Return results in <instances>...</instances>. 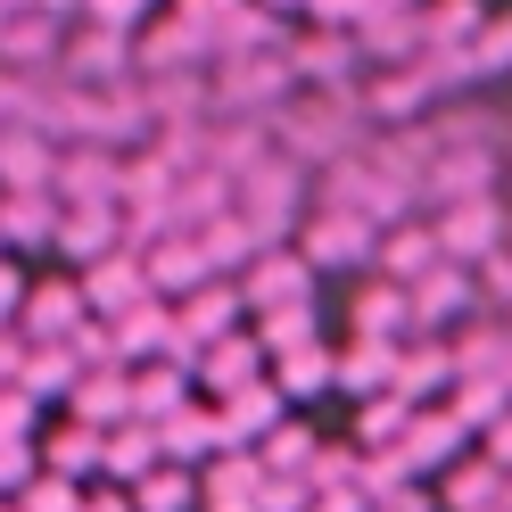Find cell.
I'll list each match as a JSON object with an SVG mask.
<instances>
[{
	"mask_svg": "<svg viewBox=\"0 0 512 512\" xmlns=\"http://www.w3.org/2000/svg\"><path fill=\"white\" fill-rule=\"evenodd\" d=\"M306 199H314V182H306L298 157H281V149L256 157V166L232 182V215H248L273 248H281V232H298V207H306Z\"/></svg>",
	"mask_w": 512,
	"mask_h": 512,
	"instance_id": "1",
	"label": "cell"
},
{
	"mask_svg": "<svg viewBox=\"0 0 512 512\" xmlns=\"http://www.w3.org/2000/svg\"><path fill=\"white\" fill-rule=\"evenodd\" d=\"M430 223H438L446 265H463V273H479L488 256H504V248H512V207H504V199H463V207H438Z\"/></svg>",
	"mask_w": 512,
	"mask_h": 512,
	"instance_id": "2",
	"label": "cell"
},
{
	"mask_svg": "<svg viewBox=\"0 0 512 512\" xmlns=\"http://www.w3.org/2000/svg\"><path fill=\"white\" fill-rule=\"evenodd\" d=\"M479 273H463V265H438V273H422L405 290V323L413 331H430V339H455L463 323H479Z\"/></svg>",
	"mask_w": 512,
	"mask_h": 512,
	"instance_id": "3",
	"label": "cell"
},
{
	"mask_svg": "<svg viewBox=\"0 0 512 512\" xmlns=\"http://www.w3.org/2000/svg\"><path fill=\"white\" fill-rule=\"evenodd\" d=\"M298 256H306L314 273H364L372 256H380V223L347 215V207H314L306 232H298Z\"/></svg>",
	"mask_w": 512,
	"mask_h": 512,
	"instance_id": "4",
	"label": "cell"
},
{
	"mask_svg": "<svg viewBox=\"0 0 512 512\" xmlns=\"http://www.w3.org/2000/svg\"><path fill=\"white\" fill-rule=\"evenodd\" d=\"M281 58H290V83H298V91H347V83H356V67H364L356 34H331V25L290 34V42H281Z\"/></svg>",
	"mask_w": 512,
	"mask_h": 512,
	"instance_id": "5",
	"label": "cell"
},
{
	"mask_svg": "<svg viewBox=\"0 0 512 512\" xmlns=\"http://www.w3.org/2000/svg\"><path fill=\"white\" fill-rule=\"evenodd\" d=\"M58 207H124V149H58Z\"/></svg>",
	"mask_w": 512,
	"mask_h": 512,
	"instance_id": "6",
	"label": "cell"
},
{
	"mask_svg": "<svg viewBox=\"0 0 512 512\" xmlns=\"http://www.w3.org/2000/svg\"><path fill=\"white\" fill-rule=\"evenodd\" d=\"M83 323H100V314H91V298H83V281H34V298H25V339H34V347H75V331Z\"/></svg>",
	"mask_w": 512,
	"mask_h": 512,
	"instance_id": "7",
	"label": "cell"
},
{
	"mask_svg": "<svg viewBox=\"0 0 512 512\" xmlns=\"http://www.w3.org/2000/svg\"><path fill=\"white\" fill-rule=\"evenodd\" d=\"M314 298V265L298 248H265L256 265L240 273V306L248 314H273V306H306Z\"/></svg>",
	"mask_w": 512,
	"mask_h": 512,
	"instance_id": "8",
	"label": "cell"
},
{
	"mask_svg": "<svg viewBox=\"0 0 512 512\" xmlns=\"http://www.w3.org/2000/svg\"><path fill=\"white\" fill-rule=\"evenodd\" d=\"M58 50H67V17L50 9H17L0 25V67L9 75H58Z\"/></svg>",
	"mask_w": 512,
	"mask_h": 512,
	"instance_id": "9",
	"label": "cell"
},
{
	"mask_svg": "<svg viewBox=\"0 0 512 512\" xmlns=\"http://www.w3.org/2000/svg\"><path fill=\"white\" fill-rule=\"evenodd\" d=\"M438 265H446V248H438V223H430V215H405V223H389V232H380V256H372L380 281L413 290V281L438 273Z\"/></svg>",
	"mask_w": 512,
	"mask_h": 512,
	"instance_id": "10",
	"label": "cell"
},
{
	"mask_svg": "<svg viewBox=\"0 0 512 512\" xmlns=\"http://www.w3.org/2000/svg\"><path fill=\"white\" fill-rule=\"evenodd\" d=\"M83 298H91V314H100V323H116V314L149 306V298H157V290H149V256H141V248H116L108 265H91V273H83Z\"/></svg>",
	"mask_w": 512,
	"mask_h": 512,
	"instance_id": "11",
	"label": "cell"
},
{
	"mask_svg": "<svg viewBox=\"0 0 512 512\" xmlns=\"http://www.w3.org/2000/svg\"><path fill=\"white\" fill-rule=\"evenodd\" d=\"M0 190L9 199H58V141L50 133H0Z\"/></svg>",
	"mask_w": 512,
	"mask_h": 512,
	"instance_id": "12",
	"label": "cell"
},
{
	"mask_svg": "<svg viewBox=\"0 0 512 512\" xmlns=\"http://www.w3.org/2000/svg\"><path fill=\"white\" fill-rule=\"evenodd\" d=\"M116 248H133V232H124V207H67L58 215V256H75V265H108Z\"/></svg>",
	"mask_w": 512,
	"mask_h": 512,
	"instance_id": "13",
	"label": "cell"
},
{
	"mask_svg": "<svg viewBox=\"0 0 512 512\" xmlns=\"http://www.w3.org/2000/svg\"><path fill=\"white\" fill-rule=\"evenodd\" d=\"M463 438H471V430H463L446 405H422V413L405 422V438H397V446H405V463H413V471H438V479H446V471L463 463Z\"/></svg>",
	"mask_w": 512,
	"mask_h": 512,
	"instance_id": "14",
	"label": "cell"
},
{
	"mask_svg": "<svg viewBox=\"0 0 512 512\" xmlns=\"http://www.w3.org/2000/svg\"><path fill=\"white\" fill-rule=\"evenodd\" d=\"M256 488H265L256 446H232V455L207 463V479H199V512H256Z\"/></svg>",
	"mask_w": 512,
	"mask_h": 512,
	"instance_id": "15",
	"label": "cell"
},
{
	"mask_svg": "<svg viewBox=\"0 0 512 512\" xmlns=\"http://www.w3.org/2000/svg\"><path fill=\"white\" fill-rule=\"evenodd\" d=\"M397 356H405V347L397 339H356V347H339V356H331V380H339V389L347 397H389L397 389Z\"/></svg>",
	"mask_w": 512,
	"mask_h": 512,
	"instance_id": "16",
	"label": "cell"
},
{
	"mask_svg": "<svg viewBox=\"0 0 512 512\" xmlns=\"http://www.w3.org/2000/svg\"><path fill=\"white\" fill-rule=\"evenodd\" d=\"M157 463H166L157 422H124V430H108V446H100V479H108V488H141Z\"/></svg>",
	"mask_w": 512,
	"mask_h": 512,
	"instance_id": "17",
	"label": "cell"
},
{
	"mask_svg": "<svg viewBox=\"0 0 512 512\" xmlns=\"http://www.w3.org/2000/svg\"><path fill=\"white\" fill-rule=\"evenodd\" d=\"M438 504H446V512H512V479H504L488 455H463L455 471L438 479Z\"/></svg>",
	"mask_w": 512,
	"mask_h": 512,
	"instance_id": "18",
	"label": "cell"
},
{
	"mask_svg": "<svg viewBox=\"0 0 512 512\" xmlns=\"http://www.w3.org/2000/svg\"><path fill=\"white\" fill-rule=\"evenodd\" d=\"M265 372H273V356L256 347V331H240V339H223V347L199 356V389L207 397H240L248 380H265Z\"/></svg>",
	"mask_w": 512,
	"mask_h": 512,
	"instance_id": "19",
	"label": "cell"
},
{
	"mask_svg": "<svg viewBox=\"0 0 512 512\" xmlns=\"http://www.w3.org/2000/svg\"><path fill=\"white\" fill-rule=\"evenodd\" d=\"M397 397L405 405H422V397H455V339H405V356H397Z\"/></svg>",
	"mask_w": 512,
	"mask_h": 512,
	"instance_id": "20",
	"label": "cell"
},
{
	"mask_svg": "<svg viewBox=\"0 0 512 512\" xmlns=\"http://www.w3.org/2000/svg\"><path fill=\"white\" fill-rule=\"evenodd\" d=\"M207 281H215V265H207L199 240H157L149 248V290L166 298V306H182L190 290H207Z\"/></svg>",
	"mask_w": 512,
	"mask_h": 512,
	"instance_id": "21",
	"label": "cell"
},
{
	"mask_svg": "<svg viewBox=\"0 0 512 512\" xmlns=\"http://www.w3.org/2000/svg\"><path fill=\"white\" fill-rule=\"evenodd\" d=\"M67 413H75V422H91V430L141 422V413H133V372H83V389L67 397Z\"/></svg>",
	"mask_w": 512,
	"mask_h": 512,
	"instance_id": "22",
	"label": "cell"
},
{
	"mask_svg": "<svg viewBox=\"0 0 512 512\" xmlns=\"http://www.w3.org/2000/svg\"><path fill=\"white\" fill-rule=\"evenodd\" d=\"M100 446H108V430H91V422L67 413V422L42 438V471H58V479H75V488H83V479H100Z\"/></svg>",
	"mask_w": 512,
	"mask_h": 512,
	"instance_id": "23",
	"label": "cell"
},
{
	"mask_svg": "<svg viewBox=\"0 0 512 512\" xmlns=\"http://www.w3.org/2000/svg\"><path fill=\"white\" fill-rule=\"evenodd\" d=\"M215 413H223V430H232V446H248V438H273L281 422H290V413H281V389H273V372H265V380H248L240 397H223Z\"/></svg>",
	"mask_w": 512,
	"mask_h": 512,
	"instance_id": "24",
	"label": "cell"
},
{
	"mask_svg": "<svg viewBox=\"0 0 512 512\" xmlns=\"http://www.w3.org/2000/svg\"><path fill=\"white\" fill-rule=\"evenodd\" d=\"M190 389H199V380H190L182 364H141V372H133V413L166 430L174 413H190Z\"/></svg>",
	"mask_w": 512,
	"mask_h": 512,
	"instance_id": "25",
	"label": "cell"
},
{
	"mask_svg": "<svg viewBox=\"0 0 512 512\" xmlns=\"http://www.w3.org/2000/svg\"><path fill=\"white\" fill-rule=\"evenodd\" d=\"M58 199H9V190H0V248H58Z\"/></svg>",
	"mask_w": 512,
	"mask_h": 512,
	"instance_id": "26",
	"label": "cell"
},
{
	"mask_svg": "<svg viewBox=\"0 0 512 512\" xmlns=\"http://www.w3.org/2000/svg\"><path fill=\"white\" fill-rule=\"evenodd\" d=\"M347 323H356V339H413V323H405V290H397V281H364V290H356V314H347Z\"/></svg>",
	"mask_w": 512,
	"mask_h": 512,
	"instance_id": "27",
	"label": "cell"
},
{
	"mask_svg": "<svg viewBox=\"0 0 512 512\" xmlns=\"http://www.w3.org/2000/svg\"><path fill=\"white\" fill-rule=\"evenodd\" d=\"M25 347H34V339H25ZM17 389L25 397H34V405H67L75 389H83V356H75V347H34V356H25V380H17Z\"/></svg>",
	"mask_w": 512,
	"mask_h": 512,
	"instance_id": "28",
	"label": "cell"
},
{
	"mask_svg": "<svg viewBox=\"0 0 512 512\" xmlns=\"http://www.w3.org/2000/svg\"><path fill=\"white\" fill-rule=\"evenodd\" d=\"M314 455H323V446H314V422H281L265 446H256V463L281 471V479H306V471H314Z\"/></svg>",
	"mask_w": 512,
	"mask_h": 512,
	"instance_id": "29",
	"label": "cell"
},
{
	"mask_svg": "<svg viewBox=\"0 0 512 512\" xmlns=\"http://www.w3.org/2000/svg\"><path fill=\"white\" fill-rule=\"evenodd\" d=\"M133 512H199V479H190L182 463H157L133 488Z\"/></svg>",
	"mask_w": 512,
	"mask_h": 512,
	"instance_id": "30",
	"label": "cell"
},
{
	"mask_svg": "<svg viewBox=\"0 0 512 512\" xmlns=\"http://www.w3.org/2000/svg\"><path fill=\"white\" fill-rule=\"evenodd\" d=\"M256 347H265V356H298V347H314V306H273V314H256Z\"/></svg>",
	"mask_w": 512,
	"mask_h": 512,
	"instance_id": "31",
	"label": "cell"
},
{
	"mask_svg": "<svg viewBox=\"0 0 512 512\" xmlns=\"http://www.w3.org/2000/svg\"><path fill=\"white\" fill-rule=\"evenodd\" d=\"M413 413H422V405H405L397 389H389V397H372V405L356 413V446H397V438H405V422H413Z\"/></svg>",
	"mask_w": 512,
	"mask_h": 512,
	"instance_id": "32",
	"label": "cell"
},
{
	"mask_svg": "<svg viewBox=\"0 0 512 512\" xmlns=\"http://www.w3.org/2000/svg\"><path fill=\"white\" fill-rule=\"evenodd\" d=\"M273 389H281V397H314V389H331V356H323V347L273 356Z\"/></svg>",
	"mask_w": 512,
	"mask_h": 512,
	"instance_id": "33",
	"label": "cell"
},
{
	"mask_svg": "<svg viewBox=\"0 0 512 512\" xmlns=\"http://www.w3.org/2000/svg\"><path fill=\"white\" fill-rule=\"evenodd\" d=\"M463 50H471V75H512V9H504V17H488Z\"/></svg>",
	"mask_w": 512,
	"mask_h": 512,
	"instance_id": "34",
	"label": "cell"
},
{
	"mask_svg": "<svg viewBox=\"0 0 512 512\" xmlns=\"http://www.w3.org/2000/svg\"><path fill=\"white\" fill-rule=\"evenodd\" d=\"M17 512H83V488H75V479H58V471H42L34 488L17 496Z\"/></svg>",
	"mask_w": 512,
	"mask_h": 512,
	"instance_id": "35",
	"label": "cell"
},
{
	"mask_svg": "<svg viewBox=\"0 0 512 512\" xmlns=\"http://www.w3.org/2000/svg\"><path fill=\"white\" fill-rule=\"evenodd\" d=\"M42 479V446H0V496H25Z\"/></svg>",
	"mask_w": 512,
	"mask_h": 512,
	"instance_id": "36",
	"label": "cell"
},
{
	"mask_svg": "<svg viewBox=\"0 0 512 512\" xmlns=\"http://www.w3.org/2000/svg\"><path fill=\"white\" fill-rule=\"evenodd\" d=\"M25 438H34V397L0 389V446H25Z\"/></svg>",
	"mask_w": 512,
	"mask_h": 512,
	"instance_id": "37",
	"label": "cell"
},
{
	"mask_svg": "<svg viewBox=\"0 0 512 512\" xmlns=\"http://www.w3.org/2000/svg\"><path fill=\"white\" fill-rule=\"evenodd\" d=\"M25 298H34V281H25L9 256H0V331H17V323H25Z\"/></svg>",
	"mask_w": 512,
	"mask_h": 512,
	"instance_id": "38",
	"label": "cell"
},
{
	"mask_svg": "<svg viewBox=\"0 0 512 512\" xmlns=\"http://www.w3.org/2000/svg\"><path fill=\"white\" fill-rule=\"evenodd\" d=\"M25 356H34L25 331H0V389H17V380H25Z\"/></svg>",
	"mask_w": 512,
	"mask_h": 512,
	"instance_id": "39",
	"label": "cell"
},
{
	"mask_svg": "<svg viewBox=\"0 0 512 512\" xmlns=\"http://www.w3.org/2000/svg\"><path fill=\"white\" fill-rule=\"evenodd\" d=\"M479 455H488V463H496V471L512 479V413H504V422H496L488 438H479Z\"/></svg>",
	"mask_w": 512,
	"mask_h": 512,
	"instance_id": "40",
	"label": "cell"
},
{
	"mask_svg": "<svg viewBox=\"0 0 512 512\" xmlns=\"http://www.w3.org/2000/svg\"><path fill=\"white\" fill-rule=\"evenodd\" d=\"M83 512H133V488H108L100 479V488H83Z\"/></svg>",
	"mask_w": 512,
	"mask_h": 512,
	"instance_id": "41",
	"label": "cell"
},
{
	"mask_svg": "<svg viewBox=\"0 0 512 512\" xmlns=\"http://www.w3.org/2000/svg\"><path fill=\"white\" fill-rule=\"evenodd\" d=\"M256 9H265V17H281V9H314V0H256Z\"/></svg>",
	"mask_w": 512,
	"mask_h": 512,
	"instance_id": "42",
	"label": "cell"
},
{
	"mask_svg": "<svg viewBox=\"0 0 512 512\" xmlns=\"http://www.w3.org/2000/svg\"><path fill=\"white\" fill-rule=\"evenodd\" d=\"M34 9H50V17H67V9H91V0H34Z\"/></svg>",
	"mask_w": 512,
	"mask_h": 512,
	"instance_id": "43",
	"label": "cell"
},
{
	"mask_svg": "<svg viewBox=\"0 0 512 512\" xmlns=\"http://www.w3.org/2000/svg\"><path fill=\"white\" fill-rule=\"evenodd\" d=\"M9 17H17V9H9V0H0V25H9Z\"/></svg>",
	"mask_w": 512,
	"mask_h": 512,
	"instance_id": "44",
	"label": "cell"
},
{
	"mask_svg": "<svg viewBox=\"0 0 512 512\" xmlns=\"http://www.w3.org/2000/svg\"><path fill=\"white\" fill-rule=\"evenodd\" d=\"M0 512H17V496H0Z\"/></svg>",
	"mask_w": 512,
	"mask_h": 512,
	"instance_id": "45",
	"label": "cell"
},
{
	"mask_svg": "<svg viewBox=\"0 0 512 512\" xmlns=\"http://www.w3.org/2000/svg\"><path fill=\"white\" fill-rule=\"evenodd\" d=\"M9 9H34V0H9Z\"/></svg>",
	"mask_w": 512,
	"mask_h": 512,
	"instance_id": "46",
	"label": "cell"
}]
</instances>
